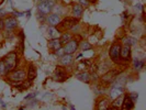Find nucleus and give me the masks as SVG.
Here are the masks:
<instances>
[{"mask_svg": "<svg viewBox=\"0 0 146 110\" xmlns=\"http://www.w3.org/2000/svg\"><path fill=\"white\" fill-rule=\"evenodd\" d=\"M2 62H3L5 67H6V72H7V74H9L11 71H13L15 68L17 63H18V56L15 52H11L2 59Z\"/></svg>", "mask_w": 146, "mask_h": 110, "instance_id": "f257e3e1", "label": "nucleus"}, {"mask_svg": "<svg viewBox=\"0 0 146 110\" xmlns=\"http://www.w3.org/2000/svg\"><path fill=\"white\" fill-rule=\"evenodd\" d=\"M25 72L22 71V69H18V71H13L11 73L9 74L8 78L10 79L11 81H15V83H18V81H25Z\"/></svg>", "mask_w": 146, "mask_h": 110, "instance_id": "f03ea898", "label": "nucleus"}, {"mask_svg": "<svg viewBox=\"0 0 146 110\" xmlns=\"http://www.w3.org/2000/svg\"><path fill=\"white\" fill-rule=\"evenodd\" d=\"M55 5V1L54 0H44L42 1L40 5H38V10L44 13V15H47L52 11V9Z\"/></svg>", "mask_w": 146, "mask_h": 110, "instance_id": "7ed1b4c3", "label": "nucleus"}, {"mask_svg": "<svg viewBox=\"0 0 146 110\" xmlns=\"http://www.w3.org/2000/svg\"><path fill=\"white\" fill-rule=\"evenodd\" d=\"M120 51H121V45L120 44H113L111 46V49H110V57L115 63H117L119 59H120Z\"/></svg>", "mask_w": 146, "mask_h": 110, "instance_id": "20e7f679", "label": "nucleus"}, {"mask_svg": "<svg viewBox=\"0 0 146 110\" xmlns=\"http://www.w3.org/2000/svg\"><path fill=\"white\" fill-rule=\"evenodd\" d=\"M77 49H78V43H77V41L70 40V41H68V42L65 44L64 52H65V54H73L74 52L77 51Z\"/></svg>", "mask_w": 146, "mask_h": 110, "instance_id": "39448f33", "label": "nucleus"}, {"mask_svg": "<svg viewBox=\"0 0 146 110\" xmlns=\"http://www.w3.org/2000/svg\"><path fill=\"white\" fill-rule=\"evenodd\" d=\"M66 77H67V75H66L65 68H63V67L58 66V67L56 68L55 73H54V79H55V81H64L66 79Z\"/></svg>", "mask_w": 146, "mask_h": 110, "instance_id": "423d86ee", "label": "nucleus"}, {"mask_svg": "<svg viewBox=\"0 0 146 110\" xmlns=\"http://www.w3.org/2000/svg\"><path fill=\"white\" fill-rule=\"evenodd\" d=\"M133 107H134V103H133V100L131 99V97L130 96H125L124 99L122 100L121 108L123 110H131L133 109Z\"/></svg>", "mask_w": 146, "mask_h": 110, "instance_id": "0eeeda50", "label": "nucleus"}, {"mask_svg": "<svg viewBox=\"0 0 146 110\" xmlns=\"http://www.w3.org/2000/svg\"><path fill=\"white\" fill-rule=\"evenodd\" d=\"M123 94V87L122 86H113L111 91H110V98L111 99H115L117 97Z\"/></svg>", "mask_w": 146, "mask_h": 110, "instance_id": "6e6552de", "label": "nucleus"}, {"mask_svg": "<svg viewBox=\"0 0 146 110\" xmlns=\"http://www.w3.org/2000/svg\"><path fill=\"white\" fill-rule=\"evenodd\" d=\"M130 55H131V47L130 45H124L123 47H121V51H120V56L123 61H127L130 59Z\"/></svg>", "mask_w": 146, "mask_h": 110, "instance_id": "1a4fd4ad", "label": "nucleus"}, {"mask_svg": "<svg viewBox=\"0 0 146 110\" xmlns=\"http://www.w3.org/2000/svg\"><path fill=\"white\" fill-rule=\"evenodd\" d=\"M76 23H77V20H76V19L67 18V19H65L60 24H62V27H63L64 29L69 30V29H72V28H74V27L76 25Z\"/></svg>", "mask_w": 146, "mask_h": 110, "instance_id": "9d476101", "label": "nucleus"}, {"mask_svg": "<svg viewBox=\"0 0 146 110\" xmlns=\"http://www.w3.org/2000/svg\"><path fill=\"white\" fill-rule=\"evenodd\" d=\"M115 76H117V72L112 71V72H109V73H107L106 75H103L101 81L103 83H106V84H110L111 81H113V79L115 78Z\"/></svg>", "mask_w": 146, "mask_h": 110, "instance_id": "9b49d317", "label": "nucleus"}, {"mask_svg": "<svg viewBox=\"0 0 146 110\" xmlns=\"http://www.w3.org/2000/svg\"><path fill=\"white\" fill-rule=\"evenodd\" d=\"M17 25H18V21L15 20V18H8L5 21V27L8 30L15 29V28H17Z\"/></svg>", "mask_w": 146, "mask_h": 110, "instance_id": "f8f14e48", "label": "nucleus"}, {"mask_svg": "<svg viewBox=\"0 0 146 110\" xmlns=\"http://www.w3.org/2000/svg\"><path fill=\"white\" fill-rule=\"evenodd\" d=\"M47 22L54 27V25H57L60 23V18L57 15H50L47 17Z\"/></svg>", "mask_w": 146, "mask_h": 110, "instance_id": "ddd939ff", "label": "nucleus"}, {"mask_svg": "<svg viewBox=\"0 0 146 110\" xmlns=\"http://www.w3.org/2000/svg\"><path fill=\"white\" fill-rule=\"evenodd\" d=\"M60 63L65 66L70 65V64L73 63V56H72V54H64V55L62 56Z\"/></svg>", "mask_w": 146, "mask_h": 110, "instance_id": "4468645a", "label": "nucleus"}, {"mask_svg": "<svg viewBox=\"0 0 146 110\" xmlns=\"http://www.w3.org/2000/svg\"><path fill=\"white\" fill-rule=\"evenodd\" d=\"M60 45H62L60 40H58V39H53L51 42L48 43V47H50L51 50L56 51V50H58L59 47H60Z\"/></svg>", "mask_w": 146, "mask_h": 110, "instance_id": "2eb2a0df", "label": "nucleus"}, {"mask_svg": "<svg viewBox=\"0 0 146 110\" xmlns=\"http://www.w3.org/2000/svg\"><path fill=\"white\" fill-rule=\"evenodd\" d=\"M76 77H77L79 81H85V83H89V81H90V75H89V73H87V72H82V73H80V74H77Z\"/></svg>", "mask_w": 146, "mask_h": 110, "instance_id": "dca6fc26", "label": "nucleus"}, {"mask_svg": "<svg viewBox=\"0 0 146 110\" xmlns=\"http://www.w3.org/2000/svg\"><path fill=\"white\" fill-rule=\"evenodd\" d=\"M109 100L108 99H101L99 103H98V109L100 110H106V109H109Z\"/></svg>", "mask_w": 146, "mask_h": 110, "instance_id": "f3484780", "label": "nucleus"}, {"mask_svg": "<svg viewBox=\"0 0 146 110\" xmlns=\"http://www.w3.org/2000/svg\"><path fill=\"white\" fill-rule=\"evenodd\" d=\"M73 15L76 17V18H79L82 15V7L80 5H75L73 8Z\"/></svg>", "mask_w": 146, "mask_h": 110, "instance_id": "a211bd4d", "label": "nucleus"}, {"mask_svg": "<svg viewBox=\"0 0 146 110\" xmlns=\"http://www.w3.org/2000/svg\"><path fill=\"white\" fill-rule=\"evenodd\" d=\"M35 77H36V68H35L34 66L30 65L29 73H28V79H30V81H33Z\"/></svg>", "mask_w": 146, "mask_h": 110, "instance_id": "6ab92c4d", "label": "nucleus"}, {"mask_svg": "<svg viewBox=\"0 0 146 110\" xmlns=\"http://www.w3.org/2000/svg\"><path fill=\"white\" fill-rule=\"evenodd\" d=\"M113 100H114V101L111 105V108H112V109H120V107L122 106V99H121L120 97H117V98L113 99Z\"/></svg>", "mask_w": 146, "mask_h": 110, "instance_id": "aec40b11", "label": "nucleus"}, {"mask_svg": "<svg viewBox=\"0 0 146 110\" xmlns=\"http://www.w3.org/2000/svg\"><path fill=\"white\" fill-rule=\"evenodd\" d=\"M79 46H80L81 51H88V50H90V49L92 47V46H91V44H89L88 42H85V41H84V42H81Z\"/></svg>", "mask_w": 146, "mask_h": 110, "instance_id": "412c9836", "label": "nucleus"}, {"mask_svg": "<svg viewBox=\"0 0 146 110\" xmlns=\"http://www.w3.org/2000/svg\"><path fill=\"white\" fill-rule=\"evenodd\" d=\"M48 33H50V37L52 39H57L58 37V31L56 29H54V28H51V29L48 30Z\"/></svg>", "mask_w": 146, "mask_h": 110, "instance_id": "4be33fe9", "label": "nucleus"}, {"mask_svg": "<svg viewBox=\"0 0 146 110\" xmlns=\"http://www.w3.org/2000/svg\"><path fill=\"white\" fill-rule=\"evenodd\" d=\"M70 39H72L70 34L69 33H65V34H63L62 39H59V40H60V43L62 44H66L68 41H70Z\"/></svg>", "mask_w": 146, "mask_h": 110, "instance_id": "5701e85b", "label": "nucleus"}, {"mask_svg": "<svg viewBox=\"0 0 146 110\" xmlns=\"http://www.w3.org/2000/svg\"><path fill=\"white\" fill-rule=\"evenodd\" d=\"M8 75L7 72H6V67H5V64L2 62V59H0V76H6Z\"/></svg>", "mask_w": 146, "mask_h": 110, "instance_id": "b1692460", "label": "nucleus"}, {"mask_svg": "<svg viewBox=\"0 0 146 110\" xmlns=\"http://www.w3.org/2000/svg\"><path fill=\"white\" fill-rule=\"evenodd\" d=\"M143 66H144V62H143V61H139V59H135V61H134V67H135L136 69L143 68Z\"/></svg>", "mask_w": 146, "mask_h": 110, "instance_id": "393cba45", "label": "nucleus"}, {"mask_svg": "<svg viewBox=\"0 0 146 110\" xmlns=\"http://www.w3.org/2000/svg\"><path fill=\"white\" fill-rule=\"evenodd\" d=\"M31 83H32V81H30V79H28V81H25L23 84H22L21 86V89H27V88H29L30 86H31Z\"/></svg>", "mask_w": 146, "mask_h": 110, "instance_id": "a878e982", "label": "nucleus"}, {"mask_svg": "<svg viewBox=\"0 0 146 110\" xmlns=\"http://www.w3.org/2000/svg\"><path fill=\"white\" fill-rule=\"evenodd\" d=\"M55 54H56L57 56H60V57H62V56L65 54V52H64V49H60V47H59L58 50H56V51H55Z\"/></svg>", "mask_w": 146, "mask_h": 110, "instance_id": "bb28decb", "label": "nucleus"}, {"mask_svg": "<svg viewBox=\"0 0 146 110\" xmlns=\"http://www.w3.org/2000/svg\"><path fill=\"white\" fill-rule=\"evenodd\" d=\"M88 5H89L88 0H80V6H81V7H88Z\"/></svg>", "mask_w": 146, "mask_h": 110, "instance_id": "cd10ccee", "label": "nucleus"}, {"mask_svg": "<svg viewBox=\"0 0 146 110\" xmlns=\"http://www.w3.org/2000/svg\"><path fill=\"white\" fill-rule=\"evenodd\" d=\"M3 28H5V21L0 19V30H2Z\"/></svg>", "mask_w": 146, "mask_h": 110, "instance_id": "c85d7f7f", "label": "nucleus"}, {"mask_svg": "<svg viewBox=\"0 0 146 110\" xmlns=\"http://www.w3.org/2000/svg\"><path fill=\"white\" fill-rule=\"evenodd\" d=\"M130 97H131L132 100H133V99H136V98H137V94H131Z\"/></svg>", "mask_w": 146, "mask_h": 110, "instance_id": "c756f323", "label": "nucleus"}, {"mask_svg": "<svg viewBox=\"0 0 146 110\" xmlns=\"http://www.w3.org/2000/svg\"><path fill=\"white\" fill-rule=\"evenodd\" d=\"M13 15H15L17 17H21V15H23L24 13H21V12H17V11H15V12H13Z\"/></svg>", "mask_w": 146, "mask_h": 110, "instance_id": "7c9ffc66", "label": "nucleus"}, {"mask_svg": "<svg viewBox=\"0 0 146 110\" xmlns=\"http://www.w3.org/2000/svg\"><path fill=\"white\" fill-rule=\"evenodd\" d=\"M6 13H7V12H6L5 10H0V17H2V15H6Z\"/></svg>", "mask_w": 146, "mask_h": 110, "instance_id": "2f4dec72", "label": "nucleus"}, {"mask_svg": "<svg viewBox=\"0 0 146 110\" xmlns=\"http://www.w3.org/2000/svg\"><path fill=\"white\" fill-rule=\"evenodd\" d=\"M97 0H88V2H91V3H95Z\"/></svg>", "mask_w": 146, "mask_h": 110, "instance_id": "473e14b6", "label": "nucleus"}, {"mask_svg": "<svg viewBox=\"0 0 146 110\" xmlns=\"http://www.w3.org/2000/svg\"><path fill=\"white\" fill-rule=\"evenodd\" d=\"M40 1H44V0H40Z\"/></svg>", "mask_w": 146, "mask_h": 110, "instance_id": "72a5a7b5", "label": "nucleus"}]
</instances>
